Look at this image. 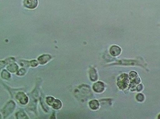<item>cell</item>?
I'll return each mask as SVG.
<instances>
[{
	"label": "cell",
	"mask_w": 160,
	"mask_h": 119,
	"mask_svg": "<svg viewBox=\"0 0 160 119\" xmlns=\"http://www.w3.org/2000/svg\"><path fill=\"white\" fill-rule=\"evenodd\" d=\"M136 99L139 102H143L144 101V100L145 99V97L144 96L143 94L142 93H138L137 96H136Z\"/></svg>",
	"instance_id": "obj_12"
},
{
	"label": "cell",
	"mask_w": 160,
	"mask_h": 119,
	"mask_svg": "<svg viewBox=\"0 0 160 119\" xmlns=\"http://www.w3.org/2000/svg\"><path fill=\"white\" fill-rule=\"evenodd\" d=\"M51 59V56L48 55H43L41 56L38 58L39 62L42 65L46 64L47 62L50 61Z\"/></svg>",
	"instance_id": "obj_7"
},
{
	"label": "cell",
	"mask_w": 160,
	"mask_h": 119,
	"mask_svg": "<svg viewBox=\"0 0 160 119\" xmlns=\"http://www.w3.org/2000/svg\"><path fill=\"white\" fill-rule=\"evenodd\" d=\"M90 108L93 110H97L99 107V103L97 100H92L89 103Z\"/></svg>",
	"instance_id": "obj_9"
},
{
	"label": "cell",
	"mask_w": 160,
	"mask_h": 119,
	"mask_svg": "<svg viewBox=\"0 0 160 119\" xmlns=\"http://www.w3.org/2000/svg\"><path fill=\"white\" fill-rule=\"evenodd\" d=\"M122 52V49L118 46H112L110 49V53L113 56H118Z\"/></svg>",
	"instance_id": "obj_5"
},
{
	"label": "cell",
	"mask_w": 160,
	"mask_h": 119,
	"mask_svg": "<svg viewBox=\"0 0 160 119\" xmlns=\"http://www.w3.org/2000/svg\"><path fill=\"white\" fill-rule=\"evenodd\" d=\"M17 98L19 101L23 105H25L28 103V97L26 96V95L24 93H21V92L17 94Z\"/></svg>",
	"instance_id": "obj_6"
},
{
	"label": "cell",
	"mask_w": 160,
	"mask_h": 119,
	"mask_svg": "<svg viewBox=\"0 0 160 119\" xmlns=\"http://www.w3.org/2000/svg\"><path fill=\"white\" fill-rule=\"evenodd\" d=\"M93 89L96 93H101L105 91V84L102 82H98L94 83L93 86Z\"/></svg>",
	"instance_id": "obj_4"
},
{
	"label": "cell",
	"mask_w": 160,
	"mask_h": 119,
	"mask_svg": "<svg viewBox=\"0 0 160 119\" xmlns=\"http://www.w3.org/2000/svg\"><path fill=\"white\" fill-rule=\"evenodd\" d=\"M8 69L11 72H17L18 69V67L16 64H13L10 65L9 67H8Z\"/></svg>",
	"instance_id": "obj_11"
},
{
	"label": "cell",
	"mask_w": 160,
	"mask_h": 119,
	"mask_svg": "<svg viewBox=\"0 0 160 119\" xmlns=\"http://www.w3.org/2000/svg\"><path fill=\"white\" fill-rule=\"evenodd\" d=\"M129 80L130 82V88L132 91V89L134 88L136 85H138L141 83V78H139V75L135 72H130Z\"/></svg>",
	"instance_id": "obj_2"
},
{
	"label": "cell",
	"mask_w": 160,
	"mask_h": 119,
	"mask_svg": "<svg viewBox=\"0 0 160 119\" xmlns=\"http://www.w3.org/2000/svg\"><path fill=\"white\" fill-rule=\"evenodd\" d=\"M51 106L54 109L58 110V109L61 108V107H62V103H61V101L60 100L55 99V100H53V101Z\"/></svg>",
	"instance_id": "obj_10"
},
{
	"label": "cell",
	"mask_w": 160,
	"mask_h": 119,
	"mask_svg": "<svg viewBox=\"0 0 160 119\" xmlns=\"http://www.w3.org/2000/svg\"><path fill=\"white\" fill-rule=\"evenodd\" d=\"M143 88V86L142 85V84H139V85L137 86V90L138 91V92L141 91H142V89Z\"/></svg>",
	"instance_id": "obj_15"
},
{
	"label": "cell",
	"mask_w": 160,
	"mask_h": 119,
	"mask_svg": "<svg viewBox=\"0 0 160 119\" xmlns=\"http://www.w3.org/2000/svg\"><path fill=\"white\" fill-rule=\"evenodd\" d=\"M2 77L3 79H8V78H10V75L6 70H3L2 72Z\"/></svg>",
	"instance_id": "obj_13"
},
{
	"label": "cell",
	"mask_w": 160,
	"mask_h": 119,
	"mask_svg": "<svg viewBox=\"0 0 160 119\" xmlns=\"http://www.w3.org/2000/svg\"><path fill=\"white\" fill-rule=\"evenodd\" d=\"M31 65H32V67H36L38 65V62L36 61V60H33V61H32L31 62Z\"/></svg>",
	"instance_id": "obj_14"
},
{
	"label": "cell",
	"mask_w": 160,
	"mask_h": 119,
	"mask_svg": "<svg viewBox=\"0 0 160 119\" xmlns=\"http://www.w3.org/2000/svg\"><path fill=\"white\" fill-rule=\"evenodd\" d=\"M129 77L126 73H123L118 78V86L121 89H125L129 86Z\"/></svg>",
	"instance_id": "obj_1"
},
{
	"label": "cell",
	"mask_w": 160,
	"mask_h": 119,
	"mask_svg": "<svg viewBox=\"0 0 160 119\" xmlns=\"http://www.w3.org/2000/svg\"><path fill=\"white\" fill-rule=\"evenodd\" d=\"M38 3V0H24L23 4L27 8L34 9L37 7Z\"/></svg>",
	"instance_id": "obj_3"
},
{
	"label": "cell",
	"mask_w": 160,
	"mask_h": 119,
	"mask_svg": "<svg viewBox=\"0 0 160 119\" xmlns=\"http://www.w3.org/2000/svg\"><path fill=\"white\" fill-rule=\"evenodd\" d=\"M89 77L92 81H96L98 79V75L97 73L96 70L94 68H91L89 70Z\"/></svg>",
	"instance_id": "obj_8"
}]
</instances>
